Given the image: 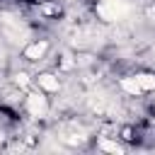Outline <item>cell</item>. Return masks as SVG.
<instances>
[{"mask_svg":"<svg viewBox=\"0 0 155 155\" xmlns=\"http://www.w3.org/2000/svg\"><path fill=\"white\" fill-rule=\"evenodd\" d=\"M39 85H41L44 90H48V92L58 90V80H56L53 75H41V78H39Z\"/></svg>","mask_w":155,"mask_h":155,"instance_id":"4","label":"cell"},{"mask_svg":"<svg viewBox=\"0 0 155 155\" xmlns=\"http://www.w3.org/2000/svg\"><path fill=\"white\" fill-rule=\"evenodd\" d=\"M121 87H124L126 92H131V94H138V92H143L136 78H133V80H124V82H121Z\"/></svg>","mask_w":155,"mask_h":155,"instance_id":"6","label":"cell"},{"mask_svg":"<svg viewBox=\"0 0 155 155\" xmlns=\"http://www.w3.org/2000/svg\"><path fill=\"white\" fill-rule=\"evenodd\" d=\"M27 107H29V111L34 114V116H44L46 114V97H41V94H29V99H27Z\"/></svg>","mask_w":155,"mask_h":155,"instance_id":"2","label":"cell"},{"mask_svg":"<svg viewBox=\"0 0 155 155\" xmlns=\"http://www.w3.org/2000/svg\"><path fill=\"white\" fill-rule=\"evenodd\" d=\"M44 51H46V44L41 41V44H31L24 53H27V58H31V61H36V58H41L44 56Z\"/></svg>","mask_w":155,"mask_h":155,"instance_id":"3","label":"cell"},{"mask_svg":"<svg viewBox=\"0 0 155 155\" xmlns=\"http://www.w3.org/2000/svg\"><path fill=\"white\" fill-rule=\"evenodd\" d=\"M99 145H102L104 150H109V153H119V145H116V143H109V140H102Z\"/></svg>","mask_w":155,"mask_h":155,"instance_id":"7","label":"cell"},{"mask_svg":"<svg viewBox=\"0 0 155 155\" xmlns=\"http://www.w3.org/2000/svg\"><path fill=\"white\" fill-rule=\"evenodd\" d=\"M97 12H99V17H104V19H119V17L126 12V5H124L121 0H104V2L97 7Z\"/></svg>","mask_w":155,"mask_h":155,"instance_id":"1","label":"cell"},{"mask_svg":"<svg viewBox=\"0 0 155 155\" xmlns=\"http://www.w3.org/2000/svg\"><path fill=\"white\" fill-rule=\"evenodd\" d=\"M136 80H138L140 90H155V78L153 75H138Z\"/></svg>","mask_w":155,"mask_h":155,"instance_id":"5","label":"cell"},{"mask_svg":"<svg viewBox=\"0 0 155 155\" xmlns=\"http://www.w3.org/2000/svg\"><path fill=\"white\" fill-rule=\"evenodd\" d=\"M17 82L24 87V85H27V75H17Z\"/></svg>","mask_w":155,"mask_h":155,"instance_id":"8","label":"cell"}]
</instances>
